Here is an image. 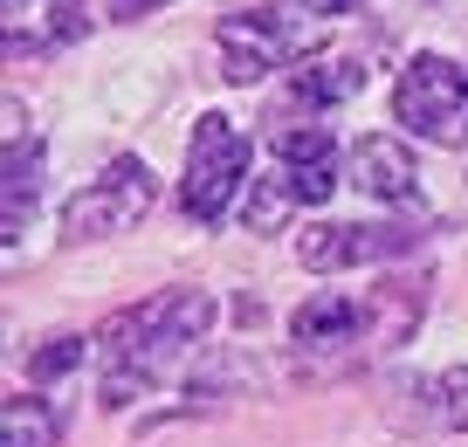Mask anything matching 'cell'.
<instances>
[{"instance_id": "cell-1", "label": "cell", "mask_w": 468, "mask_h": 447, "mask_svg": "<svg viewBox=\"0 0 468 447\" xmlns=\"http://www.w3.org/2000/svg\"><path fill=\"white\" fill-rule=\"evenodd\" d=\"M214 317H220V303L207 289H159V296H145L138 310H117V317L103 324V406L117 413V406H132L138 392H152L173 372L179 351L214 331Z\"/></svg>"}, {"instance_id": "cell-2", "label": "cell", "mask_w": 468, "mask_h": 447, "mask_svg": "<svg viewBox=\"0 0 468 447\" xmlns=\"http://www.w3.org/2000/svg\"><path fill=\"white\" fill-rule=\"evenodd\" d=\"M241 186H249V138H241L220 111H207L200 124H193V152H186V179H179V207H186V220L214 228V220H228V207L241 200Z\"/></svg>"}, {"instance_id": "cell-3", "label": "cell", "mask_w": 468, "mask_h": 447, "mask_svg": "<svg viewBox=\"0 0 468 447\" xmlns=\"http://www.w3.org/2000/svg\"><path fill=\"white\" fill-rule=\"evenodd\" d=\"M393 117L427 144H468V69L448 56H413L393 83Z\"/></svg>"}, {"instance_id": "cell-4", "label": "cell", "mask_w": 468, "mask_h": 447, "mask_svg": "<svg viewBox=\"0 0 468 447\" xmlns=\"http://www.w3.org/2000/svg\"><path fill=\"white\" fill-rule=\"evenodd\" d=\"M159 200V179L145 159H117L103 179L76 186L62 200V241H103V234H132Z\"/></svg>"}, {"instance_id": "cell-5", "label": "cell", "mask_w": 468, "mask_h": 447, "mask_svg": "<svg viewBox=\"0 0 468 447\" xmlns=\"http://www.w3.org/2000/svg\"><path fill=\"white\" fill-rule=\"evenodd\" d=\"M303 7L282 15V7H241V15H220V76L228 83H262L269 69H290L310 48Z\"/></svg>"}, {"instance_id": "cell-6", "label": "cell", "mask_w": 468, "mask_h": 447, "mask_svg": "<svg viewBox=\"0 0 468 447\" xmlns=\"http://www.w3.org/2000/svg\"><path fill=\"white\" fill-rule=\"evenodd\" d=\"M413 241L420 234L386 228V220H317V228H303L296 255H303V269L337 275V269H366V261H399Z\"/></svg>"}, {"instance_id": "cell-7", "label": "cell", "mask_w": 468, "mask_h": 447, "mask_svg": "<svg viewBox=\"0 0 468 447\" xmlns=\"http://www.w3.org/2000/svg\"><path fill=\"white\" fill-rule=\"evenodd\" d=\"M83 35H90L83 0H7V56L15 62L48 56L62 42H83Z\"/></svg>"}, {"instance_id": "cell-8", "label": "cell", "mask_w": 468, "mask_h": 447, "mask_svg": "<svg viewBox=\"0 0 468 447\" xmlns=\"http://www.w3.org/2000/svg\"><path fill=\"white\" fill-rule=\"evenodd\" d=\"M269 152H276V165L290 173L296 200H331L337 193V138L317 124H276L269 131Z\"/></svg>"}, {"instance_id": "cell-9", "label": "cell", "mask_w": 468, "mask_h": 447, "mask_svg": "<svg viewBox=\"0 0 468 447\" xmlns=\"http://www.w3.org/2000/svg\"><path fill=\"white\" fill-rule=\"evenodd\" d=\"M351 186L393 207V200H413V193H420V165H413V152L399 138L372 131V138L351 144Z\"/></svg>"}, {"instance_id": "cell-10", "label": "cell", "mask_w": 468, "mask_h": 447, "mask_svg": "<svg viewBox=\"0 0 468 447\" xmlns=\"http://www.w3.org/2000/svg\"><path fill=\"white\" fill-rule=\"evenodd\" d=\"M358 331H366V310L351 303V296H337V289L310 296V303L290 317V337H296L303 351H331V345H351Z\"/></svg>"}, {"instance_id": "cell-11", "label": "cell", "mask_w": 468, "mask_h": 447, "mask_svg": "<svg viewBox=\"0 0 468 447\" xmlns=\"http://www.w3.org/2000/svg\"><path fill=\"white\" fill-rule=\"evenodd\" d=\"M358 83H366L358 62L317 56V62H303V69H290V111H331V103L358 97Z\"/></svg>"}, {"instance_id": "cell-12", "label": "cell", "mask_w": 468, "mask_h": 447, "mask_svg": "<svg viewBox=\"0 0 468 447\" xmlns=\"http://www.w3.org/2000/svg\"><path fill=\"white\" fill-rule=\"evenodd\" d=\"M35 200H42V144H7V193H0V220H7V241L35 220Z\"/></svg>"}, {"instance_id": "cell-13", "label": "cell", "mask_w": 468, "mask_h": 447, "mask_svg": "<svg viewBox=\"0 0 468 447\" xmlns=\"http://www.w3.org/2000/svg\"><path fill=\"white\" fill-rule=\"evenodd\" d=\"M62 441V406L42 392H15L0 420V447H56Z\"/></svg>"}, {"instance_id": "cell-14", "label": "cell", "mask_w": 468, "mask_h": 447, "mask_svg": "<svg viewBox=\"0 0 468 447\" xmlns=\"http://www.w3.org/2000/svg\"><path fill=\"white\" fill-rule=\"evenodd\" d=\"M420 399H427V420H434V427L468 433V365H448V372H434V378L420 386Z\"/></svg>"}, {"instance_id": "cell-15", "label": "cell", "mask_w": 468, "mask_h": 447, "mask_svg": "<svg viewBox=\"0 0 468 447\" xmlns=\"http://www.w3.org/2000/svg\"><path fill=\"white\" fill-rule=\"evenodd\" d=\"M296 207H303V200H296L290 173H282V165H276V173H269V179H255V193H249V207H241V220H249L255 234H276L282 220L296 214Z\"/></svg>"}, {"instance_id": "cell-16", "label": "cell", "mask_w": 468, "mask_h": 447, "mask_svg": "<svg viewBox=\"0 0 468 447\" xmlns=\"http://www.w3.org/2000/svg\"><path fill=\"white\" fill-rule=\"evenodd\" d=\"M76 365H83V337H48L42 351H28V378H35V386H48V378H69Z\"/></svg>"}, {"instance_id": "cell-17", "label": "cell", "mask_w": 468, "mask_h": 447, "mask_svg": "<svg viewBox=\"0 0 468 447\" xmlns=\"http://www.w3.org/2000/svg\"><path fill=\"white\" fill-rule=\"evenodd\" d=\"M152 7H165V0H111L117 21H138V15H152Z\"/></svg>"}, {"instance_id": "cell-18", "label": "cell", "mask_w": 468, "mask_h": 447, "mask_svg": "<svg viewBox=\"0 0 468 447\" xmlns=\"http://www.w3.org/2000/svg\"><path fill=\"white\" fill-rule=\"evenodd\" d=\"M345 7H358V0H303V15L324 21V15H345Z\"/></svg>"}]
</instances>
